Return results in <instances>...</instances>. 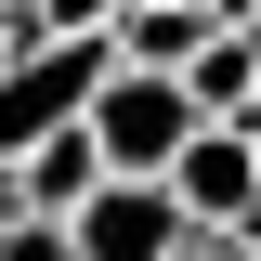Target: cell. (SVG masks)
I'll list each match as a JSON object with an SVG mask.
<instances>
[{
	"label": "cell",
	"instance_id": "obj_1",
	"mask_svg": "<svg viewBox=\"0 0 261 261\" xmlns=\"http://www.w3.org/2000/svg\"><path fill=\"white\" fill-rule=\"evenodd\" d=\"M105 79H118V39H39L27 65H0V170H27L53 130H92Z\"/></svg>",
	"mask_w": 261,
	"mask_h": 261
},
{
	"label": "cell",
	"instance_id": "obj_2",
	"mask_svg": "<svg viewBox=\"0 0 261 261\" xmlns=\"http://www.w3.org/2000/svg\"><path fill=\"white\" fill-rule=\"evenodd\" d=\"M196 92L183 79H144V65H118L105 79V105H92V144H105V183H170V157L196 144Z\"/></svg>",
	"mask_w": 261,
	"mask_h": 261
},
{
	"label": "cell",
	"instance_id": "obj_3",
	"mask_svg": "<svg viewBox=\"0 0 261 261\" xmlns=\"http://www.w3.org/2000/svg\"><path fill=\"white\" fill-rule=\"evenodd\" d=\"M170 209H183L196 235H235V248H248L261 235V144L248 130H196L183 157H170Z\"/></svg>",
	"mask_w": 261,
	"mask_h": 261
},
{
	"label": "cell",
	"instance_id": "obj_4",
	"mask_svg": "<svg viewBox=\"0 0 261 261\" xmlns=\"http://www.w3.org/2000/svg\"><path fill=\"white\" fill-rule=\"evenodd\" d=\"M65 235H79V261H183L196 248V222L170 209V183H105Z\"/></svg>",
	"mask_w": 261,
	"mask_h": 261
},
{
	"label": "cell",
	"instance_id": "obj_5",
	"mask_svg": "<svg viewBox=\"0 0 261 261\" xmlns=\"http://www.w3.org/2000/svg\"><path fill=\"white\" fill-rule=\"evenodd\" d=\"M209 39H222L209 0H130V13H118V65H144V79H183Z\"/></svg>",
	"mask_w": 261,
	"mask_h": 261
},
{
	"label": "cell",
	"instance_id": "obj_6",
	"mask_svg": "<svg viewBox=\"0 0 261 261\" xmlns=\"http://www.w3.org/2000/svg\"><path fill=\"white\" fill-rule=\"evenodd\" d=\"M13 196H27L39 222H79V209L105 196V144H92V130H53V144L13 170Z\"/></svg>",
	"mask_w": 261,
	"mask_h": 261
},
{
	"label": "cell",
	"instance_id": "obj_7",
	"mask_svg": "<svg viewBox=\"0 0 261 261\" xmlns=\"http://www.w3.org/2000/svg\"><path fill=\"white\" fill-rule=\"evenodd\" d=\"M183 92H196V118H209V130H235V118H261V27H222L209 53L183 65Z\"/></svg>",
	"mask_w": 261,
	"mask_h": 261
},
{
	"label": "cell",
	"instance_id": "obj_8",
	"mask_svg": "<svg viewBox=\"0 0 261 261\" xmlns=\"http://www.w3.org/2000/svg\"><path fill=\"white\" fill-rule=\"evenodd\" d=\"M27 13H39L53 39H118V13H130V0H27Z\"/></svg>",
	"mask_w": 261,
	"mask_h": 261
},
{
	"label": "cell",
	"instance_id": "obj_9",
	"mask_svg": "<svg viewBox=\"0 0 261 261\" xmlns=\"http://www.w3.org/2000/svg\"><path fill=\"white\" fill-rule=\"evenodd\" d=\"M0 261H79V235H65V222H39V209H27V222H0Z\"/></svg>",
	"mask_w": 261,
	"mask_h": 261
},
{
	"label": "cell",
	"instance_id": "obj_10",
	"mask_svg": "<svg viewBox=\"0 0 261 261\" xmlns=\"http://www.w3.org/2000/svg\"><path fill=\"white\" fill-rule=\"evenodd\" d=\"M39 39H53V27H39L27 0H0V65H27V53H39Z\"/></svg>",
	"mask_w": 261,
	"mask_h": 261
},
{
	"label": "cell",
	"instance_id": "obj_11",
	"mask_svg": "<svg viewBox=\"0 0 261 261\" xmlns=\"http://www.w3.org/2000/svg\"><path fill=\"white\" fill-rule=\"evenodd\" d=\"M183 261H261V248H235V235H196V248H183Z\"/></svg>",
	"mask_w": 261,
	"mask_h": 261
},
{
	"label": "cell",
	"instance_id": "obj_12",
	"mask_svg": "<svg viewBox=\"0 0 261 261\" xmlns=\"http://www.w3.org/2000/svg\"><path fill=\"white\" fill-rule=\"evenodd\" d=\"M209 27H261V0H209Z\"/></svg>",
	"mask_w": 261,
	"mask_h": 261
},
{
	"label": "cell",
	"instance_id": "obj_13",
	"mask_svg": "<svg viewBox=\"0 0 261 261\" xmlns=\"http://www.w3.org/2000/svg\"><path fill=\"white\" fill-rule=\"evenodd\" d=\"M0 222H27V196H13V170H0Z\"/></svg>",
	"mask_w": 261,
	"mask_h": 261
},
{
	"label": "cell",
	"instance_id": "obj_14",
	"mask_svg": "<svg viewBox=\"0 0 261 261\" xmlns=\"http://www.w3.org/2000/svg\"><path fill=\"white\" fill-rule=\"evenodd\" d=\"M235 130H248V144H261V118H235Z\"/></svg>",
	"mask_w": 261,
	"mask_h": 261
},
{
	"label": "cell",
	"instance_id": "obj_15",
	"mask_svg": "<svg viewBox=\"0 0 261 261\" xmlns=\"http://www.w3.org/2000/svg\"><path fill=\"white\" fill-rule=\"evenodd\" d=\"M248 248H261V235H248Z\"/></svg>",
	"mask_w": 261,
	"mask_h": 261
}]
</instances>
